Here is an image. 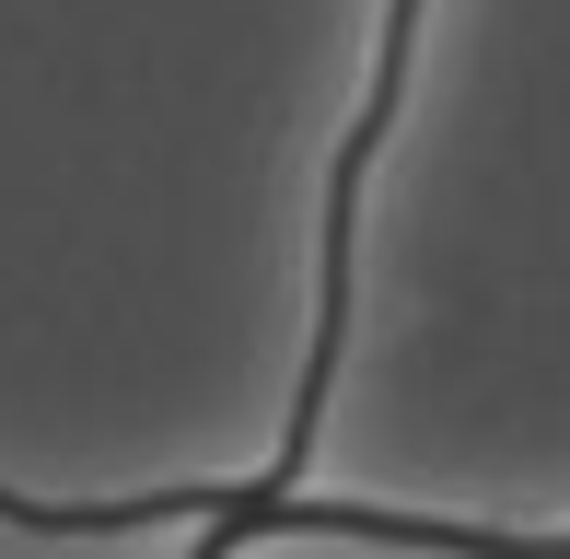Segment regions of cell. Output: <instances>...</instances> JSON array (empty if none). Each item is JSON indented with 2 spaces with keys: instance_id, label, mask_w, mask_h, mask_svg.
Here are the masks:
<instances>
[{
  "instance_id": "6da1fadb",
  "label": "cell",
  "mask_w": 570,
  "mask_h": 559,
  "mask_svg": "<svg viewBox=\"0 0 570 559\" xmlns=\"http://www.w3.org/2000/svg\"><path fill=\"white\" fill-rule=\"evenodd\" d=\"M420 12L431 0H384L373 23V82H361L338 151H326V222H315V350H303V385H292V431L268 443V467L210 490V478H164V490L140 501H36V490H0V524H23V537H140V524H222V537H198V559H233L245 537V513H268V501H303V467H315L326 443V385H338L350 362V245H361V187H373V151L396 140L407 117V59H420Z\"/></svg>"
}]
</instances>
